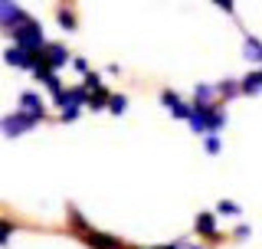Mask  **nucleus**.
<instances>
[{
  "instance_id": "nucleus-1",
  "label": "nucleus",
  "mask_w": 262,
  "mask_h": 249,
  "mask_svg": "<svg viewBox=\"0 0 262 249\" xmlns=\"http://www.w3.org/2000/svg\"><path fill=\"white\" fill-rule=\"evenodd\" d=\"M39 56H43V59H46L49 66H53V69H56L59 63H66V59H69V56H66V46H62V43H46Z\"/></svg>"
},
{
  "instance_id": "nucleus-2",
  "label": "nucleus",
  "mask_w": 262,
  "mask_h": 249,
  "mask_svg": "<svg viewBox=\"0 0 262 249\" xmlns=\"http://www.w3.org/2000/svg\"><path fill=\"white\" fill-rule=\"evenodd\" d=\"M239 89H243V92H259V89H262V69L259 72H249V76L239 82Z\"/></svg>"
},
{
  "instance_id": "nucleus-3",
  "label": "nucleus",
  "mask_w": 262,
  "mask_h": 249,
  "mask_svg": "<svg viewBox=\"0 0 262 249\" xmlns=\"http://www.w3.org/2000/svg\"><path fill=\"white\" fill-rule=\"evenodd\" d=\"M108 92L105 89H95V92H89V102H92V109H105V102H108Z\"/></svg>"
},
{
  "instance_id": "nucleus-4",
  "label": "nucleus",
  "mask_w": 262,
  "mask_h": 249,
  "mask_svg": "<svg viewBox=\"0 0 262 249\" xmlns=\"http://www.w3.org/2000/svg\"><path fill=\"white\" fill-rule=\"evenodd\" d=\"M196 230H200V233H213V217L210 213H200V217H196Z\"/></svg>"
},
{
  "instance_id": "nucleus-5",
  "label": "nucleus",
  "mask_w": 262,
  "mask_h": 249,
  "mask_svg": "<svg viewBox=\"0 0 262 249\" xmlns=\"http://www.w3.org/2000/svg\"><path fill=\"white\" fill-rule=\"evenodd\" d=\"M59 20H62V27H66V30L76 27V20H72V10H69V7H59Z\"/></svg>"
},
{
  "instance_id": "nucleus-6",
  "label": "nucleus",
  "mask_w": 262,
  "mask_h": 249,
  "mask_svg": "<svg viewBox=\"0 0 262 249\" xmlns=\"http://www.w3.org/2000/svg\"><path fill=\"white\" fill-rule=\"evenodd\" d=\"M108 109L112 112H125V95H112L108 98Z\"/></svg>"
},
{
  "instance_id": "nucleus-7",
  "label": "nucleus",
  "mask_w": 262,
  "mask_h": 249,
  "mask_svg": "<svg viewBox=\"0 0 262 249\" xmlns=\"http://www.w3.org/2000/svg\"><path fill=\"white\" fill-rule=\"evenodd\" d=\"M72 63V69H76V72H85V76H89V63L85 59H69Z\"/></svg>"
},
{
  "instance_id": "nucleus-8",
  "label": "nucleus",
  "mask_w": 262,
  "mask_h": 249,
  "mask_svg": "<svg viewBox=\"0 0 262 249\" xmlns=\"http://www.w3.org/2000/svg\"><path fill=\"white\" fill-rule=\"evenodd\" d=\"M220 213H239V206L229 203V200H223V203H220Z\"/></svg>"
}]
</instances>
